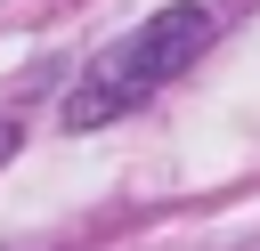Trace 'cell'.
Instances as JSON below:
<instances>
[{
    "instance_id": "1",
    "label": "cell",
    "mask_w": 260,
    "mask_h": 251,
    "mask_svg": "<svg viewBox=\"0 0 260 251\" xmlns=\"http://www.w3.org/2000/svg\"><path fill=\"white\" fill-rule=\"evenodd\" d=\"M211 32H219V8H211V0H179V8L146 16L138 32H122L114 49H98L89 73L65 89V130H106V121H122V113L146 105L162 81H179V73L211 49Z\"/></svg>"
},
{
    "instance_id": "2",
    "label": "cell",
    "mask_w": 260,
    "mask_h": 251,
    "mask_svg": "<svg viewBox=\"0 0 260 251\" xmlns=\"http://www.w3.org/2000/svg\"><path fill=\"white\" fill-rule=\"evenodd\" d=\"M16 138H24V130H16V121H8V113H0V162H8V154H16Z\"/></svg>"
}]
</instances>
